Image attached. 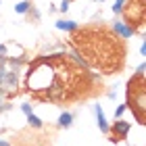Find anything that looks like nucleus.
<instances>
[{
    "label": "nucleus",
    "mask_w": 146,
    "mask_h": 146,
    "mask_svg": "<svg viewBox=\"0 0 146 146\" xmlns=\"http://www.w3.org/2000/svg\"><path fill=\"white\" fill-rule=\"evenodd\" d=\"M111 29H113V34L119 36L121 40H129L131 36L136 34V27L131 23H127V21H113Z\"/></svg>",
    "instance_id": "3"
},
{
    "label": "nucleus",
    "mask_w": 146,
    "mask_h": 146,
    "mask_svg": "<svg viewBox=\"0 0 146 146\" xmlns=\"http://www.w3.org/2000/svg\"><path fill=\"white\" fill-rule=\"evenodd\" d=\"M71 9V0H61V4L56 6V11H61V13H67Z\"/></svg>",
    "instance_id": "13"
},
{
    "label": "nucleus",
    "mask_w": 146,
    "mask_h": 146,
    "mask_svg": "<svg viewBox=\"0 0 146 146\" xmlns=\"http://www.w3.org/2000/svg\"><path fill=\"white\" fill-rule=\"evenodd\" d=\"M27 125H29V127H34V129H42L44 127V121L36 115V113H31V115H27Z\"/></svg>",
    "instance_id": "8"
},
{
    "label": "nucleus",
    "mask_w": 146,
    "mask_h": 146,
    "mask_svg": "<svg viewBox=\"0 0 146 146\" xmlns=\"http://www.w3.org/2000/svg\"><path fill=\"white\" fill-rule=\"evenodd\" d=\"M2 131H4V129H2V127H0V134H2Z\"/></svg>",
    "instance_id": "21"
},
{
    "label": "nucleus",
    "mask_w": 146,
    "mask_h": 146,
    "mask_svg": "<svg viewBox=\"0 0 146 146\" xmlns=\"http://www.w3.org/2000/svg\"><path fill=\"white\" fill-rule=\"evenodd\" d=\"M21 113L27 117V115H31V113H34V107H31L29 102H23V104H21Z\"/></svg>",
    "instance_id": "14"
},
{
    "label": "nucleus",
    "mask_w": 146,
    "mask_h": 146,
    "mask_svg": "<svg viewBox=\"0 0 146 146\" xmlns=\"http://www.w3.org/2000/svg\"><path fill=\"white\" fill-rule=\"evenodd\" d=\"M136 79H144V63H140L136 67Z\"/></svg>",
    "instance_id": "15"
},
{
    "label": "nucleus",
    "mask_w": 146,
    "mask_h": 146,
    "mask_svg": "<svg viewBox=\"0 0 146 146\" xmlns=\"http://www.w3.org/2000/svg\"><path fill=\"white\" fill-rule=\"evenodd\" d=\"M54 27L58 31H69V34H73V31L79 29V23L73 21V19H58V21L54 23Z\"/></svg>",
    "instance_id": "6"
},
{
    "label": "nucleus",
    "mask_w": 146,
    "mask_h": 146,
    "mask_svg": "<svg viewBox=\"0 0 146 146\" xmlns=\"http://www.w3.org/2000/svg\"><path fill=\"white\" fill-rule=\"evenodd\" d=\"M96 2H107V0H96Z\"/></svg>",
    "instance_id": "20"
},
{
    "label": "nucleus",
    "mask_w": 146,
    "mask_h": 146,
    "mask_svg": "<svg viewBox=\"0 0 146 146\" xmlns=\"http://www.w3.org/2000/svg\"><path fill=\"white\" fill-rule=\"evenodd\" d=\"M107 98H109V100H115V98H117V90H115V88H111V90L107 92Z\"/></svg>",
    "instance_id": "16"
},
{
    "label": "nucleus",
    "mask_w": 146,
    "mask_h": 146,
    "mask_svg": "<svg viewBox=\"0 0 146 146\" xmlns=\"http://www.w3.org/2000/svg\"><path fill=\"white\" fill-rule=\"evenodd\" d=\"M0 4H2V0H0Z\"/></svg>",
    "instance_id": "22"
},
{
    "label": "nucleus",
    "mask_w": 146,
    "mask_h": 146,
    "mask_svg": "<svg viewBox=\"0 0 146 146\" xmlns=\"http://www.w3.org/2000/svg\"><path fill=\"white\" fill-rule=\"evenodd\" d=\"M127 96H129V100H131V109H136L138 111V121H142V113H144V86H140L138 90L131 88V84H129V90H127Z\"/></svg>",
    "instance_id": "2"
},
{
    "label": "nucleus",
    "mask_w": 146,
    "mask_h": 146,
    "mask_svg": "<svg viewBox=\"0 0 146 146\" xmlns=\"http://www.w3.org/2000/svg\"><path fill=\"white\" fill-rule=\"evenodd\" d=\"M125 4H127V0H115L111 6V11H113V15H121V13L125 11Z\"/></svg>",
    "instance_id": "10"
},
{
    "label": "nucleus",
    "mask_w": 146,
    "mask_h": 146,
    "mask_svg": "<svg viewBox=\"0 0 146 146\" xmlns=\"http://www.w3.org/2000/svg\"><path fill=\"white\" fill-rule=\"evenodd\" d=\"M0 146H11V142H6V140H0Z\"/></svg>",
    "instance_id": "19"
},
{
    "label": "nucleus",
    "mask_w": 146,
    "mask_h": 146,
    "mask_svg": "<svg viewBox=\"0 0 146 146\" xmlns=\"http://www.w3.org/2000/svg\"><path fill=\"white\" fill-rule=\"evenodd\" d=\"M94 117H96V125H98V129L102 131V134H111V123L107 121V115H104V111L100 104H94Z\"/></svg>",
    "instance_id": "4"
},
{
    "label": "nucleus",
    "mask_w": 146,
    "mask_h": 146,
    "mask_svg": "<svg viewBox=\"0 0 146 146\" xmlns=\"http://www.w3.org/2000/svg\"><path fill=\"white\" fill-rule=\"evenodd\" d=\"M11 109H13V107H11L9 102H0V115H2L4 111H11Z\"/></svg>",
    "instance_id": "17"
},
{
    "label": "nucleus",
    "mask_w": 146,
    "mask_h": 146,
    "mask_svg": "<svg viewBox=\"0 0 146 146\" xmlns=\"http://www.w3.org/2000/svg\"><path fill=\"white\" fill-rule=\"evenodd\" d=\"M71 56H73V61H75L77 65H82V67H86V69H88V61L79 56V52H77V50H71Z\"/></svg>",
    "instance_id": "11"
},
{
    "label": "nucleus",
    "mask_w": 146,
    "mask_h": 146,
    "mask_svg": "<svg viewBox=\"0 0 146 146\" xmlns=\"http://www.w3.org/2000/svg\"><path fill=\"white\" fill-rule=\"evenodd\" d=\"M54 69L48 65L46 58H40L31 65V71L27 75V88L31 92H46L54 84Z\"/></svg>",
    "instance_id": "1"
},
{
    "label": "nucleus",
    "mask_w": 146,
    "mask_h": 146,
    "mask_svg": "<svg viewBox=\"0 0 146 146\" xmlns=\"http://www.w3.org/2000/svg\"><path fill=\"white\" fill-rule=\"evenodd\" d=\"M0 58H6V44H0Z\"/></svg>",
    "instance_id": "18"
},
{
    "label": "nucleus",
    "mask_w": 146,
    "mask_h": 146,
    "mask_svg": "<svg viewBox=\"0 0 146 146\" xmlns=\"http://www.w3.org/2000/svg\"><path fill=\"white\" fill-rule=\"evenodd\" d=\"M131 131V123L123 121V119H115V123H111V134L117 138H125Z\"/></svg>",
    "instance_id": "5"
},
{
    "label": "nucleus",
    "mask_w": 146,
    "mask_h": 146,
    "mask_svg": "<svg viewBox=\"0 0 146 146\" xmlns=\"http://www.w3.org/2000/svg\"><path fill=\"white\" fill-rule=\"evenodd\" d=\"M29 9H31V2H29V0H21V2L15 4V13H17V15H27Z\"/></svg>",
    "instance_id": "9"
},
{
    "label": "nucleus",
    "mask_w": 146,
    "mask_h": 146,
    "mask_svg": "<svg viewBox=\"0 0 146 146\" xmlns=\"http://www.w3.org/2000/svg\"><path fill=\"white\" fill-rule=\"evenodd\" d=\"M127 109H129V104H127V102H123V104H119V107L115 109V119H121V117H123V113H125V111H127Z\"/></svg>",
    "instance_id": "12"
},
{
    "label": "nucleus",
    "mask_w": 146,
    "mask_h": 146,
    "mask_svg": "<svg viewBox=\"0 0 146 146\" xmlns=\"http://www.w3.org/2000/svg\"><path fill=\"white\" fill-rule=\"evenodd\" d=\"M73 121H75V113L63 111L61 115H58V119H56V125H58V127H63V129H69L73 125Z\"/></svg>",
    "instance_id": "7"
}]
</instances>
